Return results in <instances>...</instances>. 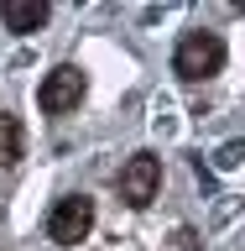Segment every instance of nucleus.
<instances>
[{"mask_svg":"<svg viewBox=\"0 0 245 251\" xmlns=\"http://www.w3.org/2000/svg\"><path fill=\"white\" fill-rule=\"evenodd\" d=\"M78 100H84V74H78L73 63L52 68V74L42 78V89H37V105H42L47 115H68V110H78Z\"/></svg>","mask_w":245,"mask_h":251,"instance_id":"nucleus-3","label":"nucleus"},{"mask_svg":"<svg viewBox=\"0 0 245 251\" xmlns=\"http://www.w3.org/2000/svg\"><path fill=\"white\" fill-rule=\"evenodd\" d=\"M21 152H26V131H21V121H16V115H0V168L21 162Z\"/></svg>","mask_w":245,"mask_h":251,"instance_id":"nucleus-6","label":"nucleus"},{"mask_svg":"<svg viewBox=\"0 0 245 251\" xmlns=\"http://www.w3.org/2000/svg\"><path fill=\"white\" fill-rule=\"evenodd\" d=\"M156 188H162V162H156L152 152L131 157V162L120 168V199L131 204V209L152 204V199H156Z\"/></svg>","mask_w":245,"mask_h":251,"instance_id":"nucleus-4","label":"nucleus"},{"mask_svg":"<svg viewBox=\"0 0 245 251\" xmlns=\"http://www.w3.org/2000/svg\"><path fill=\"white\" fill-rule=\"evenodd\" d=\"M240 152H245V141H230V147H224V157H219V162H224V168H235V162H240Z\"/></svg>","mask_w":245,"mask_h":251,"instance_id":"nucleus-7","label":"nucleus"},{"mask_svg":"<svg viewBox=\"0 0 245 251\" xmlns=\"http://www.w3.org/2000/svg\"><path fill=\"white\" fill-rule=\"evenodd\" d=\"M89 230H94V199L68 194V199L52 204V215H47V235H52L58 246H78Z\"/></svg>","mask_w":245,"mask_h":251,"instance_id":"nucleus-2","label":"nucleus"},{"mask_svg":"<svg viewBox=\"0 0 245 251\" xmlns=\"http://www.w3.org/2000/svg\"><path fill=\"white\" fill-rule=\"evenodd\" d=\"M172 68H178V78H209L224 68V42H219L214 31H188L183 42H178V52H172Z\"/></svg>","mask_w":245,"mask_h":251,"instance_id":"nucleus-1","label":"nucleus"},{"mask_svg":"<svg viewBox=\"0 0 245 251\" xmlns=\"http://www.w3.org/2000/svg\"><path fill=\"white\" fill-rule=\"evenodd\" d=\"M0 21H5V31H37L47 21V0H5Z\"/></svg>","mask_w":245,"mask_h":251,"instance_id":"nucleus-5","label":"nucleus"}]
</instances>
